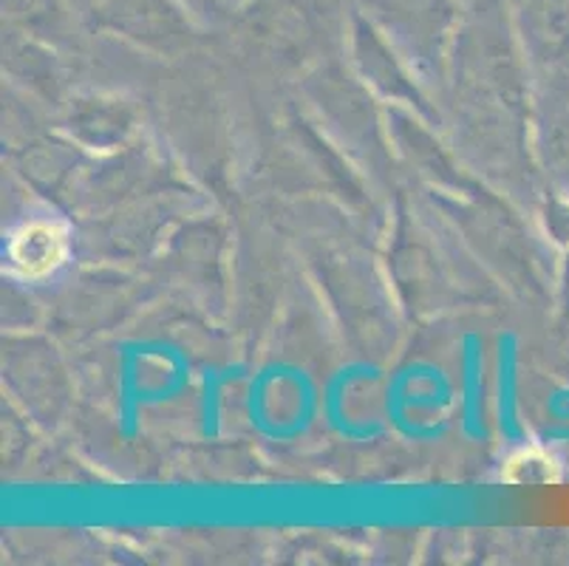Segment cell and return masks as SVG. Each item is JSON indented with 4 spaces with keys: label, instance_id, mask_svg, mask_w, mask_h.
Returning <instances> with one entry per match:
<instances>
[{
    "label": "cell",
    "instance_id": "obj_1",
    "mask_svg": "<svg viewBox=\"0 0 569 566\" xmlns=\"http://www.w3.org/2000/svg\"><path fill=\"white\" fill-rule=\"evenodd\" d=\"M63 232H57L51 225H29L14 236L12 241V264L29 278L46 275L54 269L63 258Z\"/></svg>",
    "mask_w": 569,
    "mask_h": 566
},
{
    "label": "cell",
    "instance_id": "obj_2",
    "mask_svg": "<svg viewBox=\"0 0 569 566\" xmlns=\"http://www.w3.org/2000/svg\"><path fill=\"white\" fill-rule=\"evenodd\" d=\"M510 470H525V474L510 476V481H521V485H532V481H550V461L536 459L532 454H521V459L510 461Z\"/></svg>",
    "mask_w": 569,
    "mask_h": 566
}]
</instances>
